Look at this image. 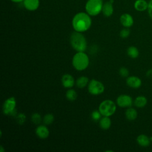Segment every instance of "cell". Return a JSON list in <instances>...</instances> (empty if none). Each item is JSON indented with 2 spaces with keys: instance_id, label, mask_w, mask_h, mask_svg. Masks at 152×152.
Instances as JSON below:
<instances>
[{
  "instance_id": "603a6c76",
  "label": "cell",
  "mask_w": 152,
  "mask_h": 152,
  "mask_svg": "<svg viewBox=\"0 0 152 152\" xmlns=\"http://www.w3.org/2000/svg\"><path fill=\"white\" fill-rule=\"evenodd\" d=\"M54 121V116L52 113H47L46 114L43 119V121L44 124L46 125H50L53 123Z\"/></svg>"
},
{
  "instance_id": "1f68e13d",
  "label": "cell",
  "mask_w": 152,
  "mask_h": 152,
  "mask_svg": "<svg viewBox=\"0 0 152 152\" xmlns=\"http://www.w3.org/2000/svg\"><path fill=\"white\" fill-rule=\"evenodd\" d=\"M0 151H1V152H4V151H5V149H4L2 145H1V146H0Z\"/></svg>"
},
{
  "instance_id": "7c38bea8",
  "label": "cell",
  "mask_w": 152,
  "mask_h": 152,
  "mask_svg": "<svg viewBox=\"0 0 152 152\" xmlns=\"http://www.w3.org/2000/svg\"><path fill=\"white\" fill-rule=\"evenodd\" d=\"M23 3L24 7L30 11H36L40 5L39 0H24Z\"/></svg>"
},
{
  "instance_id": "83f0119b",
  "label": "cell",
  "mask_w": 152,
  "mask_h": 152,
  "mask_svg": "<svg viewBox=\"0 0 152 152\" xmlns=\"http://www.w3.org/2000/svg\"><path fill=\"white\" fill-rule=\"evenodd\" d=\"M119 74L122 77H127L129 75V71L125 67H121L119 70Z\"/></svg>"
},
{
  "instance_id": "3957f363",
  "label": "cell",
  "mask_w": 152,
  "mask_h": 152,
  "mask_svg": "<svg viewBox=\"0 0 152 152\" xmlns=\"http://www.w3.org/2000/svg\"><path fill=\"white\" fill-rule=\"evenodd\" d=\"M89 62V58L84 52H77L72 59V66L77 71L86 69L88 66Z\"/></svg>"
},
{
  "instance_id": "d6986e66",
  "label": "cell",
  "mask_w": 152,
  "mask_h": 152,
  "mask_svg": "<svg viewBox=\"0 0 152 152\" xmlns=\"http://www.w3.org/2000/svg\"><path fill=\"white\" fill-rule=\"evenodd\" d=\"M125 116L128 120L134 121L137 117V112L135 109L129 107L126 110Z\"/></svg>"
},
{
  "instance_id": "30bf717a",
  "label": "cell",
  "mask_w": 152,
  "mask_h": 152,
  "mask_svg": "<svg viewBox=\"0 0 152 152\" xmlns=\"http://www.w3.org/2000/svg\"><path fill=\"white\" fill-rule=\"evenodd\" d=\"M61 83L65 88H70L74 86L75 80L72 75L65 74L63 75L61 78Z\"/></svg>"
},
{
  "instance_id": "52a82bcc",
  "label": "cell",
  "mask_w": 152,
  "mask_h": 152,
  "mask_svg": "<svg viewBox=\"0 0 152 152\" xmlns=\"http://www.w3.org/2000/svg\"><path fill=\"white\" fill-rule=\"evenodd\" d=\"M16 100L14 97H10L6 99L2 106V112L6 115H15L16 111Z\"/></svg>"
},
{
  "instance_id": "484cf974",
  "label": "cell",
  "mask_w": 152,
  "mask_h": 152,
  "mask_svg": "<svg viewBox=\"0 0 152 152\" xmlns=\"http://www.w3.org/2000/svg\"><path fill=\"white\" fill-rule=\"evenodd\" d=\"M130 34V30H129L128 28L125 27V28H123L121 30L119 35L120 36L123 38V39H125L126 37H128Z\"/></svg>"
},
{
  "instance_id": "9c48e42d",
  "label": "cell",
  "mask_w": 152,
  "mask_h": 152,
  "mask_svg": "<svg viewBox=\"0 0 152 152\" xmlns=\"http://www.w3.org/2000/svg\"><path fill=\"white\" fill-rule=\"evenodd\" d=\"M113 0H109L103 4L102 12L104 16L106 17H109L113 14L114 11L113 7Z\"/></svg>"
},
{
  "instance_id": "cb8c5ba5",
  "label": "cell",
  "mask_w": 152,
  "mask_h": 152,
  "mask_svg": "<svg viewBox=\"0 0 152 152\" xmlns=\"http://www.w3.org/2000/svg\"><path fill=\"white\" fill-rule=\"evenodd\" d=\"M31 120L34 124H39L42 121L41 115L38 113H34L31 116Z\"/></svg>"
},
{
  "instance_id": "44dd1931",
  "label": "cell",
  "mask_w": 152,
  "mask_h": 152,
  "mask_svg": "<svg viewBox=\"0 0 152 152\" xmlns=\"http://www.w3.org/2000/svg\"><path fill=\"white\" fill-rule=\"evenodd\" d=\"M127 54L128 55L133 59L137 58L139 55V51L138 49L135 46H129L127 49Z\"/></svg>"
},
{
  "instance_id": "8fae6325",
  "label": "cell",
  "mask_w": 152,
  "mask_h": 152,
  "mask_svg": "<svg viewBox=\"0 0 152 152\" xmlns=\"http://www.w3.org/2000/svg\"><path fill=\"white\" fill-rule=\"evenodd\" d=\"M120 22L121 24L126 28L131 27L134 24V19L132 15L128 13H124L120 17Z\"/></svg>"
},
{
  "instance_id": "4fadbf2b",
  "label": "cell",
  "mask_w": 152,
  "mask_h": 152,
  "mask_svg": "<svg viewBox=\"0 0 152 152\" xmlns=\"http://www.w3.org/2000/svg\"><path fill=\"white\" fill-rule=\"evenodd\" d=\"M36 134L40 139H46L49 135V130L46 126L43 125H39L36 129Z\"/></svg>"
},
{
  "instance_id": "5b68a950",
  "label": "cell",
  "mask_w": 152,
  "mask_h": 152,
  "mask_svg": "<svg viewBox=\"0 0 152 152\" xmlns=\"http://www.w3.org/2000/svg\"><path fill=\"white\" fill-rule=\"evenodd\" d=\"M116 110V106L113 101L109 99L103 100L99 106V110L103 116H111Z\"/></svg>"
},
{
  "instance_id": "5bb4252c",
  "label": "cell",
  "mask_w": 152,
  "mask_h": 152,
  "mask_svg": "<svg viewBox=\"0 0 152 152\" xmlns=\"http://www.w3.org/2000/svg\"><path fill=\"white\" fill-rule=\"evenodd\" d=\"M126 84L133 88H139L141 85V80L140 78L136 76L128 77L126 81Z\"/></svg>"
},
{
  "instance_id": "6da1fadb",
  "label": "cell",
  "mask_w": 152,
  "mask_h": 152,
  "mask_svg": "<svg viewBox=\"0 0 152 152\" xmlns=\"http://www.w3.org/2000/svg\"><path fill=\"white\" fill-rule=\"evenodd\" d=\"M92 20L91 16L86 12H79L75 14L72 20V26L74 31L85 32L91 26Z\"/></svg>"
},
{
  "instance_id": "7a4b0ae2",
  "label": "cell",
  "mask_w": 152,
  "mask_h": 152,
  "mask_svg": "<svg viewBox=\"0 0 152 152\" xmlns=\"http://www.w3.org/2000/svg\"><path fill=\"white\" fill-rule=\"evenodd\" d=\"M70 44L77 52H84L87 48V40L81 32L74 31L70 36Z\"/></svg>"
},
{
  "instance_id": "277c9868",
  "label": "cell",
  "mask_w": 152,
  "mask_h": 152,
  "mask_svg": "<svg viewBox=\"0 0 152 152\" xmlns=\"http://www.w3.org/2000/svg\"><path fill=\"white\" fill-rule=\"evenodd\" d=\"M103 0H87L85 5L86 12L90 16H96L102 12Z\"/></svg>"
},
{
  "instance_id": "4dcf8cb0",
  "label": "cell",
  "mask_w": 152,
  "mask_h": 152,
  "mask_svg": "<svg viewBox=\"0 0 152 152\" xmlns=\"http://www.w3.org/2000/svg\"><path fill=\"white\" fill-rule=\"evenodd\" d=\"M10 1L14 3H20V2H23L24 0H10Z\"/></svg>"
},
{
  "instance_id": "2e32d148",
  "label": "cell",
  "mask_w": 152,
  "mask_h": 152,
  "mask_svg": "<svg viewBox=\"0 0 152 152\" xmlns=\"http://www.w3.org/2000/svg\"><path fill=\"white\" fill-rule=\"evenodd\" d=\"M112 122L109 116H103L99 120V126L103 130H107L110 128Z\"/></svg>"
},
{
  "instance_id": "f546056e",
  "label": "cell",
  "mask_w": 152,
  "mask_h": 152,
  "mask_svg": "<svg viewBox=\"0 0 152 152\" xmlns=\"http://www.w3.org/2000/svg\"><path fill=\"white\" fill-rule=\"evenodd\" d=\"M147 76L149 78H152V69H150L147 71V74H146Z\"/></svg>"
},
{
  "instance_id": "7402d4cb",
  "label": "cell",
  "mask_w": 152,
  "mask_h": 152,
  "mask_svg": "<svg viewBox=\"0 0 152 152\" xmlns=\"http://www.w3.org/2000/svg\"><path fill=\"white\" fill-rule=\"evenodd\" d=\"M65 96L68 100L74 101L77 97V93L74 89L70 88L66 91Z\"/></svg>"
},
{
  "instance_id": "9a60e30c",
  "label": "cell",
  "mask_w": 152,
  "mask_h": 152,
  "mask_svg": "<svg viewBox=\"0 0 152 152\" xmlns=\"http://www.w3.org/2000/svg\"><path fill=\"white\" fill-rule=\"evenodd\" d=\"M134 8L140 12L147 10L148 2L145 0H136L134 4Z\"/></svg>"
},
{
  "instance_id": "e0dca14e",
  "label": "cell",
  "mask_w": 152,
  "mask_h": 152,
  "mask_svg": "<svg viewBox=\"0 0 152 152\" xmlns=\"http://www.w3.org/2000/svg\"><path fill=\"white\" fill-rule=\"evenodd\" d=\"M137 141L138 144L142 147H147L150 144L149 138L144 134H141L138 135L137 138Z\"/></svg>"
},
{
  "instance_id": "d4e9b609",
  "label": "cell",
  "mask_w": 152,
  "mask_h": 152,
  "mask_svg": "<svg viewBox=\"0 0 152 152\" xmlns=\"http://www.w3.org/2000/svg\"><path fill=\"white\" fill-rule=\"evenodd\" d=\"M102 114L100 113V111L98 110H94L92 112L91 114V117L92 118V119L94 121H99L101 119V116H102Z\"/></svg>"
},
{
  "instance_id": "ffe728a7",
  "label": "cell",
  "mask_w": 152,
  "mask_h": 152,
  "mask_svg": "<svg viewBox=\"0 0 152 152\" xmlns=\"http://www.w3.org/2000/svg\"><path fill=\"white\" fill-rule=\"evenodd\" d=\"M147 103V100L146 97L142 96H140L136 97L134 100V104L137 107H143Z\"/></svg>"
},
{
  "instance_id": "4316f807",
  "label": "cell",
  "mask_w": 152,
  "mask_h": 152,
  "mask_svg": "<svg viewBox=\"0 0 152 152\" xmlns=\"http://www.w3.org/2000/svg\"><path fill=\"white\" fill-rule=\"evenodd\" d=\"M26 119V116L24 113H20L17 116V121L19 124H23Z\"/></svg>"
},
{
  "instance_id": "8992f818",
  "label": "cell",
  "mask_w": 152,
  "mask_h": 152,
  "mask_svg": "<svg viewBox=\"0 0 152 152\" xmlns=\"http://www.w3.org/2000/svg\"><path fill=\"white\" fill-rule=\"evenodd\" d=\"M88 92L92 95H99L104 91V84L99 80L92 79L90 80L87 86Z\"/></svg>"
},
{
  "instance_id": "ba28073f",
  "label": "cell",
  "mask_w": 152,
  "mask_h": 152,
  "mask_svg": "<svg viewBox=\"0 0 152 152\" xmlns=\"http://www.w3.org/2000/svg\"><path fill=\"white\" fill-rule=\"evenodd\" d=\"M116 103L121 107H129L132 104V99L129 95L121 94L118 97Z\"/></svg>"
},
{
  "instance_id": "f1b7e54d",
  "label": "cell",
  "mask_w": 152,
  "mask_h": 152,
  "mask_svg": "<svg viewBox=\"0 0 152 152\" xmlns=\"http://www.w3.org/2000/svg\"><path fill=\"white\" fill-rule=\"evenodd\" d=\"M147 10L150 17L152 19V0H150V1L148 2Z\"/></svg>"
},
{
  "instance_id": "ac0fdd59",
  "label": "cell",
  "mask_w": 152,
  "mask_h": 152,
  "mask_svg": "<svg viewBox=\"0 0 152 152\" xmlns=\"http://www.w3.org/2000/svg\"><path fill=\"white\" fill-rule=\"evenodd\" d=\"M89 83V80L88 77L86 76H81L79 78H77L76 80L75 84L77 87L80 88H83L88 86V84Z\"/></svg>"
}]
</instances>
